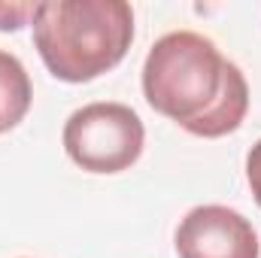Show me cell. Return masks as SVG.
<instances>
[{
    "label": "cell",
    "instance_id": "1",
    "mask_svg": "<svg viewBox=\"0 0 261 258\" xmlns=\"http://www.w3.org/2000/svg\"><path fill=\"white\" fill-rule=\"evenodd\" d=\"M143 94L155 113L206 140L234 134L249 110V85L240 67L195 31L164 34L149 49Z\"/></svg>",
    "mask_w": 261,
    "mask_h": 258
},
{
    "label": "cell",
    "instance_id": "2",
    "mask_svg": "<svg viewBox=\"0 0 261 258\" xmlns=\"http://www.w3.org/2000/svg\"><path fill=\"white\" fill-rule=\"evenodd\" d=\"M34 46L61 82H91L119 64L134 40V9L125 0L37 3Z\"/></svg>",
    "mask_w": 261,
    "mask_h": 258
},
{
    "label": "cell",
    "instance_id": "3",
    "mask_svg": "<svg viewBox=\"0 0 261 258\" xmlns=\"http://www.w3.org/2000/svg\"><path fill=\"white\" fill-rule=\"evenodd\" d=\"M146 128L140 116L113 100L88 104L70 113L64 125V149L70 161L88 173H122L143 155Z\"/></svg>",
    "mask_w": 261,
    "mask_h": 258
},
{
    "label": "cell",
    "instance_id": "4",
    "mask_svg": "<svg viewBox=\"0 0 261 258\" xmlns=\"http://www.w3.org/2000/svg\"><path fill=\"white\" fill-rule=\"evenodd\" d=\"M179 258H258V234L231 207H195L176 228Z\"/></svg>",
    "mask_w": 261,
    "mask_h": 258
},
{
    "label": "cell",
    "instance_id": "5",
    "mask_svg": "<svg viewBox=\"0 0 261 258\" xmlns=\"http://www.w3.org/2000/svg\"><path fill=\"white\" fill-rule=\"evenodd\" d=\"M31 100H34V88L24 64L0 49V134L15 128L28 116Z\"/></svg>",
    "mask_w": 261,
    "mask_h": 258
},
{
    "label": "cell",
    "instance_id": "6",
    "mask_svg": "<svg viewBox=\"0 0 261 258\" xmlns=\"http://www.w3.org/2000/svg\"><path fill=\"white\" fill-rule=\"evenodd\" d=\"M37 3H6L0 0V31H18L34 18Z\"/></svg>",
    "mask_w": 261,
    "mask_h": 258
},
{
    "label": "cell",
    "instance_id": "7",
    "mask_svg": "<svg viewBox=\"0 0 261 258\" xmlns=\"http://www.w3.org/2000/svg\"><path fill=\"white\" fill-rule=\"evenodd\" d=\"M246 179H249V189H252V197L261 207V140L249 149L246 155Z\"/></svg>",
    "mask_w": 261,
    "mask_h": 258
}]
</instances>
